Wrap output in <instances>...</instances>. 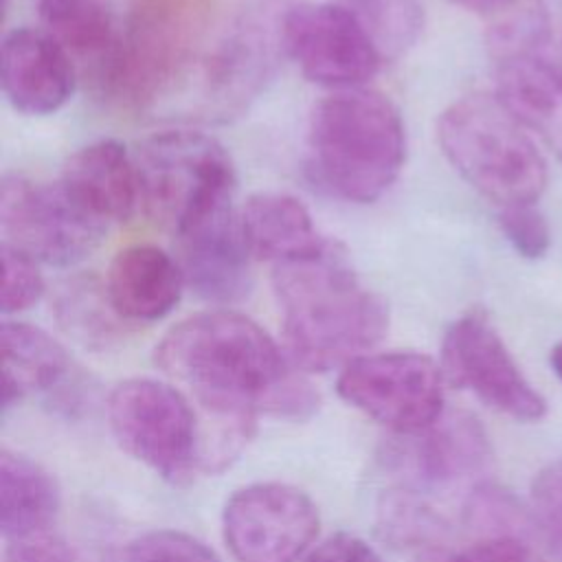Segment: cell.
Segmentation results:
<instances>
[{"label":"cell","instance_id":"cell-1","mask_svg":"<svg viewBox=\"0 0 562 562\" xmlns=\"http://www.w3.org/2000/svg\"><path fill=\"white\" fill-rule=\"evenodd\" d=\"M154 358L204 411L202 472L224 470L244 450L259 413L303 419L318 404L288 351L235 310L187 316L160 338Z\"/></svg>","mask_w":562,"mask_h":562},{"label":"cell","instance_id":"cell-2","mask_svg":"<svg viewBox=\"0 0 562 562\" xmlns=\"http://www.w3.org/2000/svg\"><path fill=\"white\" fill-rule=\"evenodd\" d=\"M272 294L285 351L305 373L342 369L389 329L384 299L360 279L336 241L272 266Z\"/></svg>","mask_w":562,"mask_h":562},{"label":"cell","instance_id":"cell-3","mask_svg":"<svg viewBox=\"0 0 562 562\" xmlns=\"http://www.w3.org/2000/svg\"><path fill=\"white\" fill-rule=\"evenodd\" d=\"M406 127L378 90L349 88L323 97L307 123V173L329 195L369 204L400 178Z\"/></svg>","mask_w":562,"mask_h":562},{"label":"cell","instance_id":"cell-4","mask_svg":"<svg viewBox=\"0 0 562 562\" xmlns=\"http://www.w3.org/2000/svg\"><path fill=\"white\" fill-rule=\"evenodd\" d=\"M437 140L454 171L501 209L536 204L549 169L531 132L498 94H465L437 121Z\"/></svg>","mask_w":562,"mask_h":562},{"label":"cell","instance_id":"cell-5","mask_svg":"<svg viewBox=\"0 0 562 562\" xmlns=\"http://www.w3.org/2000/svg\"><path fill=\"white\" fill-rule=\"evenodd\" d=\"M134 162L145 215L171 235L235 200L231 156L202 132L167 130L147 136L136 147Z\"/></svg>","mask_w":562,"mask_h":562},{"label":"cell","instance_id":"cell-6","mask_svg":"<svg viewBox=\"0 0 562 562\" xmlns=\"http://www.w3.org/2000/svg\"><path fill=\"white\" fill-rule=\"evenodd\" d=\"M211 0H134L99 88L127 108L154 103L191 64Z\"/></svg>","mask_w":562,"mask_h":562},{"label":"cell","instance_id":"cell-7","mask_svg":"<svg viewBox=\"0 0 562 562\" xmlns=\"http://www.w3.org/2000/svg\"><path fill=\"white\" fill-rule=\"evenodd\" d=\"M108 422L119 446L165 481L187 485L202 470V426L180 389L123 380L108 397Z\"/></svg>","mask_w":562,"mask_h":562},{"label":"cell","instance_id":"cell-8","mask_svg":"<svg viewBox=\"0 0 562 562\" xmlns=\"http://www.w3.org/2000/svg\"><path fill=\"white\" fill-rule=\"evenodd\" d=\"M443 371L417 351L364 353L347 362L338 395L395 435H415L443 415Z\"/></svg>","mask_w":562,"mask_h":562},{"label":"cell","instance_id":"cell-9","mask_svg":"<svg viewBox=\"0 0 562 562\" xmlns=\"http://www.w3.org/2000/svg\"><path fill=\"white\" fill-rule=\"evenodd\" d=\"M4 241L40 263L68 268L90 257L108 228L88 217L57 182L7 173L0 184Z\"/></svg>","mask_w":562,"mask_h":562},{"label":"cell","instance_id":"cell-10","mask_svg":"<svg viewBox=\"0 0 562 562\" xmlns=\"http://www.w3.org/2000/svg\"><path fill=\"white\" fill-rule=\"evenodd\" d=\"M443 378L516 422H538L547 402L531 386L485 312L459 316L441 340Z\"/></svg>","mask_w":562,"mask_h":562},{"label":"cell","instance_id":"cell-11","mask_svg":"<svg viewBox=\"0 0 562 562\" xmlns=\"http://www.w3.org/2000/svg\"><path fill=\"white\" fill-rule=\"evenodd\" d=\"M279 35L301 75L325 88H362L384 61L362 24L334 2L290 7L283 13Z\"/></svg>","mask_w":562,"mask_h":562},{"label":"cell","instance_id":"cell-12","mask_svg":"<svg viewBox=\"0 0 562 562\" xmlns=\"http://www.w3.org/2000/svg\"><path fill=\"white\" fill-rule=\"evenodd\" d=\"M318 509L288 483H252L224 505L222 531L237 562H296L318 533Z\"/></svg>","mask_w":562,"mask_h":562},{"label":"cell","instance_id":"cell-13","mask_svg":"<svg viewBox=\"0 0 562 562\" xmlns=\"http://www.w3.org/2000/svg\"><path fill=\"white\" fill-rule=\"evenodd\" d=\"M400 437L404 443L391 448L389 463L413 494L474 479L492 461L487 432L470 413L441 415L426 430Z\"/></svg>","mask_w":562,"mask_h":562},{"label":"cell","instance_id":"cell-14","mask_svg":"<svg viewBox=\"0 0 562 562\" xmlns=\"http://www.w3.org/2000/svg\"><path fill=\"white\" fill-rule=\"evenodd\" d=\"M173 237L187 288L200 299L237 303L250 292L252 255L233 200L204 213Z\"/></svg>","mask_w":562,"mask_h":562},{"label":"cell","instance_id":"cell-15","mask_svg":"<svg viewBox=\"0 0 562 562\" xmlns=\"http://www.w3.org/2000/svg\"><path fill=\"white\" fill-rule=\"evenodd\" d=\"M0 81L13 110L46 116L70 101L75 59L44 29H13L2 40Z\"/></svg>","mask_w":562,"mask_h":562},{"label":"cell","instance_id":"cell-16","mask_svg":"<svg viewBox=\"0 0 562 562\" xmlns=\"http://www.w3.org/2000/svg\"><path fill=\"white\" fill-rule=\"evenodd\" d=\"M61 189L94 222H127L140 206L134 154L114 138L94 140L77 149L64 165Z\"/></svg>","mask_w":562,"mask_h":562},{"label":"cell","instance_id":"cell-17","mask_svg":"<svg viewBox=\"0 0 562 562\" xmlns=\"http://www.w3.org/2000/svg\"><path fill=\"white\" fill-rule=\"evenodd\" d=\"M105 294L125 325L156 323L182 299L187 288L180 261L156 244L121 248L105 272Z\"/></svg>","mask_w":562,"mask_h":562},{"label":"cell","instance_id":"cell-18","mask_svg":"<svg viewBox=\"0 0 562 562\" xmlns=\"http://www.w3.org/2000/svg\"><path fill=\"white\" fill-rule=\"evenodd\" d=\"M498 99L562 160V70L544 48L490 53Z\"/></svg>","mask_w":562,"mask_h":562},{"label":"cell","instance_id":"cell-19","mask_svg":"<svg viewBox=\"0 0 562 562\" xmlns=\"http://www.w3.org/2000/svg\"><path fill=\"white\" fill-rule=\"evenodd\" d=\"M239 224L252 259L272 266L314 255L329 241L316 231L305 204L279 191L252 193L239 211Z\"/></svg>","mask_w":562,"mask_h":562},{"label":"cell","instance_id":"cell-20","mask_svg":"<svg viewBox=\"0 0 562 562\" xmlns=\"http://www.w3.org/2000/svg\"><path fill=\"white\" fill-rule=\"evenodd\" d=\"M2 351V413L33 393H53L68 386L72 360L44 329L24 321H4L0 327Z\"/></svg>","mask_w":562,"mask_h":562},{"label":"cell","instance_id":"cell-21","mask_svg":"<svg viewBox=\"0 0 562 562\" xmlns=\"http://www.w3.org/2000/svg\"><path fill=\"white\" fill-rule=\"evenodd\" d=\"M59 487L33 459L0 452V527L7 542L48 531L59 512Z\"/></svg>","mask_w":562,"mask_h":562},{"label":"cell","instance_id":"cell-22","mask_svg":"<svg viewBox=\"0 0 562 562\" xmlns=\"http://www.w3.org/2000/svg\"><path fill=\"white\" fill-rule=\"evenodd\" d=\"M42 29L75 59L90 61L99 81L116 57L121 29L105 0H40Z\"/></svg>","mask_w":562,"mask_h":562},{"label":"cell","instance_id":"cell-23","mask_svg":"<svg viewBox=\"0 0 562 562\" xmlns=\"http://www.w3.org/2000/svg\"><path fill=\"white\" fill-rule=\"evenodd\" d=\"M268 72L266 37L252 26H239L228 33L215 50L202 61V81L206 103L226 112L241 105Z\"/></svg>","mask_w":562,"mask_h":562},{"label":"cell","instance_id":"cell-24","mask_svg":"<svg viewBox=\"0 0 562 562\" xmlns=\"http://www.w3.org/2000/svg\"><path fill=\"white\" fill-rule=\"evenodd\" d=\"M371 35L384 59L411 50L424 31L422 0H331Z\"/></svg>","mask_w":562,"mask_h":562},{"label":"cell","instance_id":"cell-25","mask_svg":"<svg viewBox=\"0 0 562 562\" xmlns=\"http://www.w3.org/2000/svg\"><path fill=\"white\" fill-rule=\"evenodd\" d=\"M55 312L61 325L83 342H108L125 325L110 305L105 285L92 277H75L59 288Z\"/></svg>","mask_w":562,"mask_h":562},{"label":"cell","instance_id":"cell-26","mask_svg":"<svg viewBox=\"0 0 562 562\" xmlns=\"http://www.w3.org/2000/svg\"><path fill=\"white\" fill-rule=\"evenodd\" d=\"M2 314H20L33 307L46 290L40 261L18 250L11 244H2Z\"/></svg>","mask_w":562,"mask_h":562},{"label":"cell","instance_id":"cell-27","mask_svg":"<svg viewBox=\"0 0 562 562\" xmlns=\"http://www.w3.org/2000/svg\"><path fill=\"white\" fill-rule=\"evenodd\" d=\"M531 520L549 551L562 562V459L542 468L531 483Z\"/></svg>","mask_w":562,"mask_h":562},{"label":"cell","instance_id":"cell-28","mask_svg":"<svg viewBox=\"0 0 562 562\" xmlns=\"http://www.w3.org/2000/svg\"><path fill=\"white\" fill-rule=\"evenodd\" d=\"M127 562H222L204 542L176 529H154L127 547Z\"/></svg>","mask_w":562,"mask_h":562},{"label":"cell","instance_id":"cell-29","mask_svg":"<svg viewBox=\"0 0 562 562\" xmlns=\"http://www.w3.org/2000/svg\"><path fill=\"white\" fill-rule=\"evenodd\" d=\"M498 226L509 246L525 259H540L551 246L549 224L533 204L501 209Z\"/></svg>","mask_w":562,"mask_h":562},{"label":"cell","instance_id":"cell-30","mask_svg":"<svg viewBox=\"0 0 562 562\" xmlns=\"http://www.w3.org/2000/svg\"><path fill=\"white\" fill-rule=\"evenodd\" d=\"M432 562H542L522 536H483L476 542L437 555Z\"/></svg>","mask_w":562,"mask_h":562},{"label":"cell","instance_id":"cell-31","mask_svg":"<svg viewBox=\"0 0 562 562\" xmlns=\"http://www.w3.org/2000/svg\"><path fill=\"white\" fill-rule=\"evenodd\" d=\"M4 562H94L70 540L44 531L22 540H11Z\"/></svg>","mask_w":562,"mask_h":562},{"label":"cell","instance_id":"cell-32","mask_svg":"<svg viewBox=\"0 0 562 562\" xmlns=\"http://www.w3.org/2000/svg\"><path fill=\"white\" fill-rule=\"evenodd\" d=\"M303 562H382V558L362 538L336 533L310 551Z\"/></svg>","mask_w":562,"mask_h":562},{"label":"cell","instance_id":"cell-33","mask_svg":"<svg viewBox=\"0 0 562 562\" xmlns=\"http://www.w3.org/2000/svg\"><path fill=\"white\" fill-rule=\"evenodd\" d=\"M470 13H476V15H483V18H490L492 22L522 9L525 4H529L531 0H448Z\"/></svg>","mask_w":562,"mask_h":562},{"label":"cell","instance_id":"cell-34","mask_svg":"<svg viewBox=\"0 0 562 562\" xmlns=\"http://www.w3.org/2000/svg\"><path fill=\"white\" fill-rule=\"evenodd\" d=\"M549 364H551V371L562 380V340L551 347V351H549Z\"/></svg>","mask_w":562,"mask_h":562},{"label":"cell","instance_id":"cell-35","mask_svg":"<svg viewBox=\"0 0 562 562\" xmlns=\"http://www.w3.org/2000/svg\"><path fill=\"white\" fill-rule=\"evenodd\" d=\"M560 70H562V40H560V55H558V61H553Z\"/></svg>","mask_w":562,"mask_h":562}]
</instances>
